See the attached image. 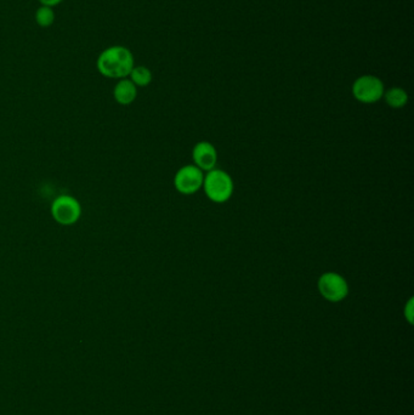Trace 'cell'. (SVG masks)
<instances>
[{
    "label": "cell",
    "mask_w": 414,
    "mask_h": 415,
    "mask_svg": "<svg viewBox=\"0 0 414 415\" xmlns=\"http://www.w3.org/2000/svg\"><path fill=\"white\" fill-rule=\"evenodd\" d=\"M100 73L112 79H124L134 68V56L129 49L114 45L105 49L96 62Z\"/></svg>",
    "instance_id": "1"
},
{
    "label": "cell",
    "mask_w": 414,
    "mask_h": 415,
    "mask_svg": "<svg viewBox=\"0 0 414 415\" xmlns=\"http://www.w3.org/2000/svg\"><path fill=\"white\" fill-rule=\"evenodd\" d=\"M203 188L208 199L213 203H226L232 197L235 185L229 174L221 169H213L208 172L203 180Z\"/></svg>",
    "instance_id": "2"
},
{
    "label": "cell",
    "mask_w": 414,
    "mask_h": 415,
    "mask_svg": "<svg viewBox=\"0 0 414 415\" xmlns=\"http://www.w3.org/2000/svg\"><path fill=\"white\" fill-rule=\"evenodd\" d=\"M353 95L361 104H376L384 95V84L376 76H362L353 84Z\"/></svg>",
    "instance_id": "3"
},
{
    "label": "cell",
    "mask_w": 414,
    "mask_h": 415,
    "mask_svg": "<svg viewBox=\"0 0 414 415\" xmlns=\"http://www.w3.org/2000/svg\"><path fill=\"white\" fill-rule=\"evenodd\" d=\"M319 294L329 303H341L349 295V284L345 278L337 272L321 275L317 282Z\"/></svg>",
    "instance_id": "4"
},
{
    "label": "cell",
    "mask_w": 414,
    "mask_h": 415,
    "mask_svg": "<svg viewBox=\"0 0 414 415\" xmlns=\"http://www.w3.org/2000/svg\"><path fill=\"white\" fill-rule=\"evenodd\" d=\"M52 217L60 225H73L82 215V207L77 199L73 197L60 196L52 203Z\"/></svg>",
    "instance_id": "5"
},
{
    "label": "cell",
    "mask_w": 414,
    "mask_h": 415,
    "mask_svg": "<svg viewBox=\"0 0 414 415\" xmlns=\"http://www.w3.org/2000/svg\"><path fill=\"white\" fill-rule=\"evenodd\" d=\"M204 175L196 165H185L177 170L174 178V186L182 195H194L203 186Z\"/></svg>",
    "instance_id": "6"
},
{
    "label": "cell",
    "mask_w": 414,
    "mask_h": 415,
    "mask_svg": "<svg viewBox=\"0 0 414 415\" xmlns=\"http://www.w3.org/2000/svg\"><path fill=\"white\" fill-rule=\"evenodd\" d=\"M192 158L197 168L208 173L213 169H215L216 163H218V152L212 143L201 141L196 143V146L192 150Z\"/></svg>",
    "instance_id": "7"
},
{
    "label": "cell",
    "mask_w": 414,
    "mask_h": 415,
    "mask_svg": "<svg viewBox=\"0 0 414 415\" xmlns=\"http://www.w3.org/2000/svg\"><path fill=\"white\" fill-rule=\"evenodd\" d=\"M113 96L118 104L128 106V104H133L136 99L138 89H136L134 83L129 79H121L114 87Z\"/></svg>",
    "instance_id": "8"
},
{
    "label": "cell",
    "mask_w": 414,
    "mask_h": 415,
    "mask_svg": "<svg viewBox=\"0 0 414 415\" xmlns=\"http://www.w3.org/2000/svg\"><path fill=\"white\" fill-rule=\"evenodd\" d=\"M383 97L389 107L391 109H402L408 102V94L402 88H391L385 91Z\"/></svg>",
    "instance_id": "9"
},
{
    "label": "cell",
    "mask_w": 414,
    "mask_h": 415,
    "mask_svg": "<svg viewBox=\"0 0 414 415\" xmlns=\"http://www.w3.org/2000/svg\"><path fill=\"white\" fill-rule=\"evenodd\" d=\"M129 76L130 80L134 83L136 87H147L152 82V72L145 66L134 67Z\"/></svg>",
    "instance_id": "10"
},
{
    "label": "cell",
    "mask_w": 414,
    "mask_h": 415,
    "mask_svg": "<svg viewBox=\"0 0 414 415\" xmlns=\"http://www.w3.org/2000/svg\"><path fill=\"white\" fill-rule=\"evenodd\" d=\"M54 21H55V13H54L52 8L42 5L37 10V13H35V22H37L38 26L43 27V28H48V27L52 26Z\"/></svg>",
    "instance_id": "11"
},
{
    "label": "cell",
    "mask_w": 414,
    "mask_h": 415,
    "mask_svg": "<svg viewBox=\"0 0 414 415\" xmlns=\"http://www.w3.org/2000/svg\"><path fill=\"white\" fill-rule=\"evenodd\" d=\"M405 317L408 320V323H413V299H410L405 307Z\"/></svg>",
    "instance_id": "12"
},
{
    "label": "cell",
    "mask_w": 414,
    "mask_h": 415,
    "mask_svg": "<svg viewBox=\"0 0 414 415\" xmlns=\"http://www.w3.org/2000/svg\"><path fill=\"white\" fill-rule=\"evenodd\" d=\"M64 0H39V3L40 4L44 5V6H49V8H52V6H55V5H59L60 3H62Z\"/></svg>",
    "instance_id": "13"
}]
</instances>
